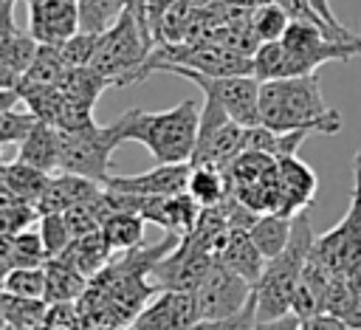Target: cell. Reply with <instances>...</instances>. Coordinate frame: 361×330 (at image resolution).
I'll return each instance as SVG.
<instances>
[{
  "mask_svg": "<svg viewBox=\"0 0 361 330\" xmlns=\"http://www.w3.org/2000/svg\"><path fill=\"white\" fill-rule=\"evenodd\" d=\"M259 116L271 130H307L319 135H336L341 130V113L324 102L316 73L262 82Z\"/></svg>",
  "mask_w": 361,
  "mask_h": 330,
  "instance_id": "6da1fadb",
  "label": "cell"
},
{
  "mask_svg": "<svg viewBox=\"0 0 361 330\" xmlns=\"http://www.w3.org/2000/svg\"><path fill=\"white\" fill-rule=\"evenodd\" d=\"M113 124L124 141L147 147L155 164H180L192 161L200 130V107L192 99H183L180 104L158 113L130 107Z\"/></svg>",
  "mask_w": 361,
  "mask_h": 330,
  "instance_id": "7a4b0ae2",
  "label": "cell"
},
{
  "mask_svg": "<svg viewBox=\"0 0 361 330\" xmlns=\"http://www.w3.org/2000/svg\"><path fill=\"white\" fill-rule=\"evenodd\" d=\"M316 243V228L307 217V209L293 217V234L288 245L268 259L259 282L254 285L257 296V319H276L293 310V291L299 285V276L310 259Z\"/></svg>",
  "mask_w": 361,
  "mask_h": 330,
  "instance_id": "3957f363",
  "label": "cell"
},
{
  "mask_svg": "<svg viewBox=\"0 0 361 330\" xmlns=\"http://www.w3.org/2000/svg\"><path fill=\"white\" fill-rule=\"evenodd\" d=\"M152 48H155L152 34L135 20L133 11L124 8V14L104 34H99V45L90 59V68L102 73L113 87L133 85L141 82V71Z\"/></svg>",
  "mask_w": 361,
  "mask_h": 330,
  "instance_id": "277c9868",
  "label": "cell"
},
{
  "mask_svg": "<svg viewBox=\"0 0 361 330\" xmlns=\"http://www.w3.org/2000/svg\"><path fill=\"white\" fill-rule=\"evenodd\" d=\"M116 124H90L85 130H59V172L85 175L102 186L110 178L113 149L121 144Z\"/></svg>",
  "mask_w": 361,
  "mask_h": 330,
  "instance_id": "5b68a950",
  "label": "cell"
},
{
  "mask_svg": "<svg viewBox=\"0 0 361 330\" xmlns=\"http://www.w3.org/2000/svg\"><path fill=\"white\" fill-rule=\"evenodd\" d=\"M313 257L330 271H361V149L353 158V192L347 214L324 234H316Z\"/></svg>",
  "mask_w": 361,
  "mask_h": 330,
  "instance_id": "8992f818",
  "label": "cell"
},
{
  "mask_svg": "<svg viewBox=\"0 0 361 330\" xmlns=\"http://www.w3.org/2000/svg\"><path fill=\"white\" fill-rule=\"evenodd\" d=\"M161 73H175L189 79L192 85H197L203 90V96L214 99L234 121H240L243 127H254L262 124L259 116V79L254 73H237V76H209L192 68H180V65H169Z\"/></svg>",
  "mask_w": 361,
  "mask_h": 330,
  "instance_id": "52a82bcc",
  "label": "cell"
},
{
  "mask_svg": "<svg viewBox=\"0 0 361 330\" xmlns=\"http://www.w3.org/2000/svg\"><path fill=\"white\" fill-rule=\"evenodd\" d=\"M245 149V127L234 121L214 99H203L200 130L192 152V166H217L223 169Z\"/></svg>",
  "mask_w": 361,
  "mask_h": 330,
  "instance_id": "ba28073f",
  "label": "cell"
},
{
  "mask_svg": "<svg viewBox=\"0 0 361 330\" xmlns=\"http://www.w3.org/2000/svg\"><path fill=\"white\" fill-rule=\"evenodd\" d=\"M195 299H197L200 319L234 316L254 299V285L237 271H231L228 265H223L220 259H214V265L200 279Z\"/></svg>",
  "mask_w": 361,
  "mask_h": 330,
  "instance_id": "9c48e42d",
  "label": "cell"
},
{
  "mask_svg": "<svg viewBox=\"0 0 361 330\" xmlns=\"http://www.w3.org/2000/svg\"><path fill=\"white\" fill-rule=\"evenodd\" d=\"M214 254L195 237H180V243L152 268V282L158 291H197L206 271L214 265Z\"/></svg>",
  "mask_w": 361,
  "mask_h": 330,
  "instance_id": "30bf717a",
  "label": "cell"
},
{
  "mask_svg": "<svg viewBox=\"0 0 361 330\" xmlns=\"http://www.w3.org/2000/svg\"><path fill=\"white\" fill-rule=\"evenodd\" d=\"M200 319L195 291H158L133 319L138 330H189Z\"/></svg>",
  "mask_w": 361,
  "mask_h": 330,
  "instance_id": "8fae6325",
  "label": "cell"
},
{
  "mask_svg": "<svg viewBox=\"0 0 361 330\" xmlns=\"http://www.w3.org/2000/svg\"><path fill=\"white\" fill-rule=\"evenodd\" d=\"M28 34L39 45H62L79 31V0H25Z\"/></svg>",
  "mask_w": 361,
  "mask_h": 330,
  "instance_id": "7c38bea8",
  "label": "cell"
},
{
  "mask_svg": "<svg viewBox=\"0 0 361 330\" xmlns=\"http://www.w3.org/2000/svg\"><path fill=\"white\" fill-rule=\"evenodd\" d=\"M200 203L189 195V192H180V195H138V214L147 220V223H158L164 231L169 234H178V237H186L197 217H200Z\"/></svg>",
  "mask_w": 361,
  "mask_h": 330,
  "instance_id": "4fadbf2b",
  "label": "cell"
},
{
  "mask_svg": "<svg viewBox=\"0 0 361 330\" xmlns=\"http://www.w3.org/2000/svg\"><path fill=\"white\" fill-rule=\"evenodd\" d=\"M189 175H192V161L155 164L152 169L138 175H110L104 186L133 195H180L189 189Z\"/></svg>",
  "mask_w": 361,
  "mask_h": 330,
  "instance_id": "5bb4252c",
  "label": "cell"
},
{
  "mask_svg": "<svg viewBox=\"0 0 361 330\" xmlns=\"http://www.w3.org/2000/svg\"><path fill=\"white\" fill-rule=\"evenodd\" d=\"M276 175H279V212L282 214H299L310 206L319 189L316 172L296 155L276 158Z\"/></svg>",
  "mask_w": 361,
  "mask_h": 330,
  "instance_id": "9a60e30c",
  "label": "cell"
},
{
  "mask_svg": "<svg viewBox=\"0 0 361 330\" xmlns=\"http://www.w3.org/2000/svg\"><path fill=\"white\" fill-rule=\"evenodd\" d=\"M39 51V42L14 25V14H3L0 31V87H14L20 76L28 71Z\"/></svg>",
  "mask_w": 361,
  "mask_h": 330,
  "instance_id": "2e32d148",
  "label": "cell"
},
{
  "mask_svg": "<svg viewBox=\"0 0 361 330\" xmlns=\"http://www.w3.org/2000/svg\"><path fill=\"white\" fill-rule=\"evenodd\" d=\"M102 183L99 181H90L85 175H73V172H54L42 197L37 200V209L39 214H48V212H65L82 200H93L102 195Z\"/></svg>",
  "mask_w": 361,
  "mask_h": 330,
  "instance_id": "e0dca14e",
  "label": "cell"
},
{
  "mask_svg": "<svg viewBox=\"0 0 361 330\" xmlns=\"http://www.w3.org/2000/svg\"><path fill=\"white\" fill-rule=\"evenodd\" d=\"M214 257L223 265H228L231 271H237L240 276H245L251 285L259 282V276L268 265V257L257 248L248 228H228V234H226V240H223V245L217 248Z\"/></svg>",
  "mask_w": 361,
  "mask_h": 330,
  "instance_id": "ac0fdd59",
  "label": "cell"
},
{
  "mask_svg": "<svg viewBox=\"0 0 361 330\" xmlns=\"http://www.w3.org/2000/svg\"><path fill=\"white\" fill-rule=\"evenodd\" d=\"M330 271L313 257L310 251V259L299 276V285L293 291V313L299 319H310L316 313H324V305H327V288H330Z\"/></svg>",
  "mask_w": 361,
  "mask_h": 330,
  "instance_id": "d6986e66",
  "label": "cell"
},
{
  "mask_svg": "<svg viewBox=\"0 0 361 330\" xmlns=\"http://www.w3.org/2000/svg\"><path fill=\"white\" fill-rule=\"evenodd\" d=\"M324 313H333L361 330V271H338L330 276Z\"/></svg>",
  "mask_w": 361,
  "mask_h": 330,
  "instance_id": "ffe728a7",
  "label": "cell"
},
{
  "mask_svg": "<svg viewBox=\"0 0 361 330\" xmlns=\"http://www.w3.org/2000/svg\"><path fill=\"white\" fill-rule=\"evenodd\" d=\"M68 62L59 51V45H39L34 62L28 65V71L20 76V82L14 85V90L23 96L34 93V90H45V87H56L62 82V76L68 73Z\"/></svg>",
  "mask_w": 361,
  "mask_h": 330,
  "instance_id": "44dd1931",
  "label": "cell"
},
{
  "mask_svg": "<svg viewBox=\"0 0 361 330\" xmlns=\"http://www.w3.org/2000/svg\"><path fill=\"white\" fill-rule=\"evenodd\" d=\"M113 248H110V243H107V237H104V231L102 228H96V231H90V234H82V237H73L71 240V245L59 254L65 262H71L79 274H85L87 279H93L99 271H104L107 265H110V259H113Z\"/></svg>",
  "mask_w": 361,
  "mask_h": 330,
  "instance_id": "7402d4cb",
  "label": "cell"
},
{
  "mask_svg": "<svg viewBox=\"0 0 361 330\" xmlns=\"http://www.w3.org/2000/svg\"><path fill=\"white\" fill-rule=\"evenodd\" d=\"M17 158L51 175L59 172V127L48 121H37L34 130L23 138V144H17Z\"/></svg>",
  "mask_w": 361,
  "mask_h": 330,
  "instance_id": "603a6c76",
  "label": "cell"
},
{
  "mask_svg": "<svg viewBox=\"0 0 361 330\" xmlns=\"http://www.w3.org/2000/svg\"><path fill=\"white\" fill-rule=\"evenodd\" d=\"M0 257H3V274L14 268H37L48 262V251L42 243L39 228L37 231H17V234H3L0 240Z\"/></svg>",
  "mask_w": 361,
  "mask_h": 330,
  "instance_id": "cb8c5ba5",
  "label": "cell"
},
{
  "mask_svg": "<svg viewBox=\"0 0 361 330\" xmlns=\"http://www.w3.org/2000/svg\"><path fill=\"white\" fill-rule=\"evenodd\" d=\"M45 274H48V288H45V302H79L90 285V279L85 274H79L71 262H65L62 257H51L45 262Z\"/></svg>",
  "mask_w": 361,
  "mask_h": 330,
  "instance_id": "d4e9b609",
  "label": "cell"
},
{
  "mask_svg": "<svg viewBox=\"0 0 361 330\" xmlns=\"http://www.w3.org/2000/svg\"><path fill=\"white\" fill-rule=\"evenodd\" d=\"M307 135H310L307 130H271L265 124H254V127H245V149L285 158V155H296V149Z\"/></svg>",
  "mask_w": 361,
  "mask_h": 330,
  "instance_id": "484cf974",
  "label": "cell"
},
{
  "mask_svg": "<svg viewBox=\"0 0 361 330\" xmlns=\"http://www.w3.org/2000/svg\"><path fill=\"white\" fill-rule=\"evenodd\" d=\"M0 181H3V189H8V192H14V195H20V197L37 203V200L42 197L48 181H51V172L39 169V166H34V164H25V161H20V158H14V161H6V164H3Z\"/></svg>",
  "mask_w": 361,
  "mask_h": 330,
  "instance_id": "4316f807",
  "label": "cell"
},
{
  "mask_svg": "<svg viewBox=\"0 0 361 330\" xmlns=\"http://www.w3.org/2000/svg\"><path fill=\"white\" fill-rule=\"evenodd\" d=\"M293 217H296V214L268 212V214H259L257 223L248 228L251 240L257 243V248H259L268 259L276 257V254L288 245V240H290V234H293Z\"/></svg>",
  "mask_w": 361,
  "mask_h": 330,
  "instance_id": "83f0119b",
  "label": "cell"
},
{
  "mask_svg": "<svg viewBox=\"0 0 361 330\" xmlns=\"http://www.w3.org/2000/svg\"><path fill=\"white\" fill-rule=\"evenodd\" d=\"M51 302L45 299H31V296H17L3 291L0 296V310H3V324H11L17 330H31L45 324Z\"/></svg>",
  "mask_w": 361,
  "mask_h": 330,
  "instance_id": "f1b7e54d",
  "label": "cell"
},
{
  "mask_svg": "<svg viewBox=\"0 0 361 330\" xmlns=\"http://www.w3.org/2000/svg\"><path fill=\"white\" fill-rule=\"evenodd\" d=\"M144 223L138 212H113L104 217L102 231L113 251H130L144 245Z\"/></svg>",
  "mask_w": 361,
  "mask_h": 330,
  "instance_id": "f546056e",
  "label": "cell"
},
{
  "mask_svg": "<svg viewBox=\"0 0 361 330\" xmlns=\"http://www.w3.org/2000/svg\"><path fill=\"white\" fill-rule=\"evenodd\" d=\"M65 96H71V99H79V102H87V104H93L96 107V102H99V96L107 90V87H113L102 73H96L90 65H85V68H68V73L62 76V82L56 85Z\"/></svg>",
  "mask_w": 361,
  "mask_h": 330,
  "instance_id": "4dcf8cb0",
  "label": "cell"
},
{
  "mask_svg": "<svg viewBox=\"0 0 361 330\" xmlns=\"http://www.w3.org/2000/svg\"><path fill=\"white\" fill-rule=\"evenodd\" d=\"M186 192L200 206H220L231 189H228V181H226L223 169H217V166H192Z\"/></svg>",
  "mask_w": 361,
  "mask_h": 330,
  "instance_id": "1f68e13d",
  "label": "cell"
},
{
  "mask_svg": "<svg viewBox=\"0 0 361 330\" xmlns=\"http://www.w3.org/2000/svg\"><path fill=\"white\" fill-rule=\"evenodd\" d=\"M124 8V0H79V31L104 34Z\"/></svg>",
  "mask_w": 361,
  "mask_h": 330,
  "instance_id": "d6a6232c",
  "label": "cell"
},
{
  "mask_svg": "<svg viewBox=\"0 0 361 330\" xmlns=\"http://www.w3.org/2000/svg\"><path fill=\"white\" fill-rule=\"evenodd\" d=\"M0 217H3V234H17V231H23V228H28L31 223L39 220V209H37V203L3 189Z\"/></svg>",
  "mask_w": 361,
  "mask_h": 330,
  "instance_id": "836d02e7",
  "label": "cell"
},
{
  "mask_svg": "<svg viewBox=\"0 0 361 330\" xmlns=\"http://www.w3.org/2000/svg\"><path fill=\"white\" fill-rule=\"evenodd\" d=\"M251 25L262 42H274V39H282V34L290 25V17L279 3H259V6H254Z\"/></svg>",
  "mask_w": 361,
  "mask_h": 330,
  "instance_id": "e575fe53",
  "label": "cell"
},
{
  "mask_svg": "<svg viewBox=\"0 0 361 330\" xmlns=\"http://www.w3.org/2000/svg\"><path fill=\"white\" fill-rule=\"evenodd\" d=\"M45 288H48L45 265H37V268H14V271L3 274V291H8V293L31 296V299H45Z\"/></svg>",
  "mask_w": 361,
  "mask_h": 330,
  "instance_id": "d590c367",
  "label": "cell"
},
{
  "mask_svg": "<svg viewBox=\"0 0 361 330\" xmlns=\"http://www.w3.org/2000/svg\"><path fill=\"white\" fill-rule=\"evenodd\" d=\"M39 118L25 107V102L20 107H3L0 110V144L11 147V144H23V138L34 130Z\"/></svg>",
  "mask_w": 361,
  "mask_h": 330,
  "instance_id": "8d00e7d4",
  "label": "cell"
},
{
  "mask_svg": "<svg viewBox=\"0 0 361 330\" xmlns=\"http://www.w3.org/2000/svg\"><path fill=\"white\" fill-rule=\"evenodd\" d=\"M37 228H39V234H42V243H45V251H48V259H51V257H59V254L71 245V240H73V234H71L68 220H65V214H62V212L39 214Z\"/></svg>",
  "mask_w": 361,
  "mask_h": 330,
  "instance_id": "74e56055",
  "label": "cell"
},
{
  "mask_svg": "<svg viewBox=\"0 0 361 330\" xmlns=\"http://www.w3.org/2000/svg\"><path fill=\"white\" fill-rule=\"evenodd\" d=\"M96 45H99V34L76 31L71 39H65L59 45V51H62V56L71 68H85V65H90V59L96 54Z\"/></svg>",
  "mask_w": 361,
  "mask_h": 330,
  "instance_id": "f35d334b",
  "label": "cell"
},
{
  "mask_svg": "<svg viewBox=\"0 0 361 330\" xmlns=\"http://www.w3.org/2000/svg\"><path fill=\"white\" fill-rule=\"evenodd\" d=\"M257 324V296L234 316H220V319H197L189 330H254Z\"/></svg>",
  "mask_w": 361,
  "mask_h": 330,
  "instance_id": "ab89813d",
  "label": "cell"
},
{
  "mask_svg": "<svg viewBox=\"0 0 361 330\" xmlns=\"http://www.w3.org/2000/svg\"><path fill=\"white\" fill-rule=\"evenodd\" d=\"M45 327H48V330H85L79 305H76V302H54V305L48 307Z\"/></svg>",
  "mask_w": 361,
  "mask_h": 330,
  "instance_id": "60d3db41",
  "label": "cell"
},
{
  "mask_svg": "<svg viewBox=\"0 0 361 330\" xmlns=\"http://www.w3.org/2000/svg\"><path fill=\"white\" fill-rule=\"evenodd\" d=\"M299 330H355V327H350L344 319H338L333 313H316L310 319H302Z\"/></svg>",
  "mask_w": 361,
  "mask_h": 330,
  "instance_id": "b9f144b4",
  "label": "cell"
},
{
  "mask_svg": "<svg viewBox=\"0 0 361 330\" xmlns=\"http://www.w3.org/2000/svg\"><path fill=\"white\" fill-rule=\"evenodd\" d=\"M302 327V319L290 310L285 316H276V319H257L254 330H299Z\"/></svg>",
  "mask_w": 361,
  "mask_h": 330,
  "instance_id": "7bdbcfd3",
  "label": "cell"
},
{
  "mask_svg": "<svg viewBox=\"0 0 361 330\" xmlns=\"http://www.w3.org/2000/svg\"><path fill=\"white\" fill-rule=\"evenodd\" d=\"M172 3H175V0H147V20H149V31H152V37H155V28H158L161 14H164Z\"/></svg>",
  "mask_w": 361,
  "mask_h": 330,
  "instance_id": "ee69618b",
  "label": "cell"
},
{
  "mask_svg": "<svg viewBox=\"0 0 361 330\" xmlns=\"http://www.w3.org/2000/svg\"><path fill=\"white\" fill-rule=\"evenodd\" d=\"M310 3H313V8L322 14V20H324V23H330L333 28H347V25H344V23H338V17L333 14V8H330V0H310Z\"/></svg>",
  "mask_w": 361,
  "mask_h": 330,
  "instance_id": "f6af8a7d",
  "label": "cell"
},
{
  "mask_svg": "<svg viewBox=\"0 0 361 330\" xmlns=\"http://www.w3.org/2000/svg\"><path fill=\"white\" fill-rule=\"evenodd\" d=\"M124 6H127V11H133L135 14V20L149 31V20H147V0H124ZM152 34V31H149ZM155 39V37H152Z\"/></svg>",
  "mask_w": 361,
  "mask_h": 330,
  "instance_id": "bcb514c9",
  "label": "cell"
},
{
  "mask_svg": "<svg viewBox=\"0 0 361 330\" xmlns=\"http://www.w3.org/2000/svg\"><path fill=\"white\" fill-rule=\"evenodd\" d=\"M3 14H14V0H3Z\"/></svg>",
  "mask_w": 361,
  "mask_h": 330,
  "instance_id": "7dc6e473",
  "label": "cell"
},
{
  "mask_svg": "<svg viewBox=\"0 0 361 330\" xmlns=\"http://www.w3.org/2000/svg\"><path fill=\"white\" fill-rule=\"evenodd\" d=\"M118 330H138L135 324H124V327H118Z\"/></svg>",
  "mask_w": 361,
  "mask_h": 330,
  "instance_id": "c3c4849f",
  "label": "cell"
},
{
  "mask_svg": "<svg viewBox=\"0 0 361 330\" xmlns=\"http://www.w3.org/2000/svg\"><path fill=\"white\" fill-rule=\"evenodd\" d=\"M31 330H48V327H45V324H39V327H31Z\"/></svg>",
  "mask_w": 361,
  "mask_h": 330,
  "instance_id": "681fc988",
  "label": "cell"
}]
</instances>
